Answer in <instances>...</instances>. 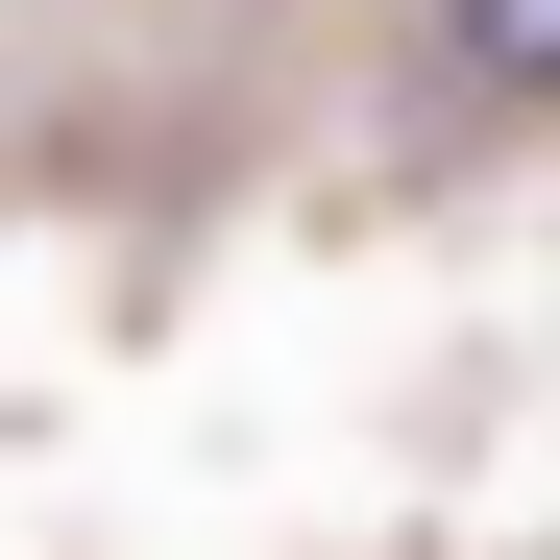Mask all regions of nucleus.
I'll list each match as a JSON object with an SVG mask.
<instances>
[{"instance_id": "obj_1", "label": "nucleus", "mask_w": 560, "mask_h": 560, "mask_svg": "<svg viewBox=\"0 0 560 560\" xmlns=\"http://www.w3.org/2000/svg\"><path fill=\"white\" fill-rule=\"evenodd\" d=\"M439 49L488 73V98H560V0H439Z\"/></svg>"}]
</instances>
